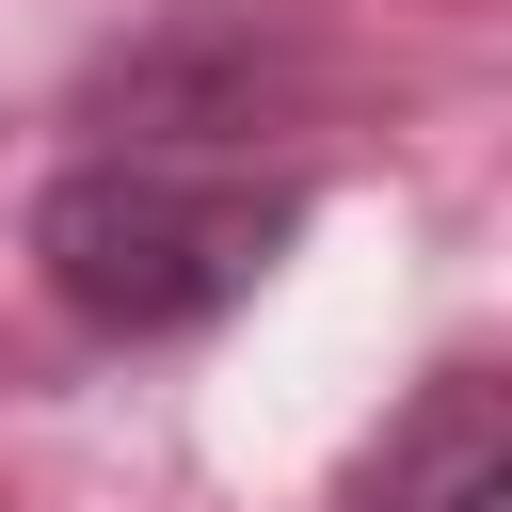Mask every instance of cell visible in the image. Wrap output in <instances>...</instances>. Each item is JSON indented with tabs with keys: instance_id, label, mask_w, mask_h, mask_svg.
Wrapping results in <instances>:
<instances>
[{
	"instance_id": "1",
	"label": "cell",
	"mask_w": 512,
	"mask_h": 512,
	"mask_svg": "<svg viewBox=\"0 0 512 512\" xmlns=\"http://www.w3.org/2000/svg\"><path fill=\"white\" fill-rule=\"evenodd\" d=\"M288 240H304V176L176 160V144L64 160L48 208H32V272H48V304L80 336H192V320L256 304Z\"/></svg>"
},
{
	"instance_id": "2",
	"label": "cell",
	"mask_w": 512,
	"mask_h": 512,
	"mask_svg": "<svg viewBox=\"0 0 512 512\" xmlns=\"http://www.w3.org/2000/svg\"><path fill=\"white\" fill-rule=\"evenodd\" d=\"M352 512H512V384L496 368H432L384 448L352 464Z\"/></svg>"
}]
</instances>
